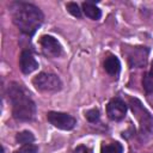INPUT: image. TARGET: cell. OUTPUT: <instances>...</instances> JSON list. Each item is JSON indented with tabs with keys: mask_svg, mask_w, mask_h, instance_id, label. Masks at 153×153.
I'll list each match as a JSON object with an SVG mask.
<instances>
[{
	"mask_svg": "<svg viewBox=\"0 0 153 153\" xmlns=\"http://www.w3.org/2000/svg\"><path fill=\"white\" fill-rule=\"evenodd\" d=\"M82 11L88 18L93 20H98L102 17V11L93 2H90V1H86L82 4Z\"/></svg>",
	"mask_w": 153,
	"mask_h": 153,
	"instance_id": "cell-11",
	"label": "cell"
},
{
	"mask_svg": "<svg viewBox=\"0 0 153 153\" xmlns=\"http://www.w3.org/2000/svg\"><path fill=\"white\" fill-rule=\"evenodd\" d=\"M13 23L25 35H33L42 25L44 16L42 11L29 2H13L10 7Z\"/></svg>",
	"mask_w": 153,
	"mask_h": 153,
	"instance_id": "cell-1",
	"label": "cell"
},
{
	"mask_svg": "<svg viewBox=\"0 0 153 153\" xmlns=\"http://www.w3.org/2000/svg\"><path fill=\"white\" fill-rule=\"evenodd\" d=\"M7 94L12 104V114L16 120L31 121L35 118L36 104L23 85L12 82L7 88Z\"/></svg>",
	"mask_w": 153,
	"mask_h": 153,
	"instance_id": "cell-2",
	"label": "cell"
},
{
	"mask_svg": "<svg viewBox=\"0 0 153 153\" xmlns=\"http://www.w3.org/2000/svg\"><path fill=\"white\" fill-rule=\"evenodd\" d=\"M69 153H92V151H91V148H88V147H86V146H78V147H75L72 152H69Z\"/></svg>",
	"mask_w": 153,
	"mask_h": 153,
	"instance_id": "cell-18",
	"label": "cell"
},
{
	"mask_svg": "<svg viewBox=\"0 0 153 153\" xmlns=\"http://www.w3.org/2000/svg\"><path fill=\"white\" fill-rule=\"evenodd\" d=\"M85 116H86L87 121H90V122H92V123H93V122H97V121L99 120V110H98V109H91V110L86 111Z\"/></svg>",
	"mask_w": 153,
	"mask_h": 153,
	"instance_id": "cell-16",
	"label": "cell"
},
{
	"mask_svg": "<svg viewBox=\"0 0 153 153\" xmlns=\"http://www.w3.org/2000/svg\"><path fill=\"white\" fill-rule=\"evenodd\" d=\"M142 85H143V88L147 93H152L153 92V80L151 79V76L147 74L143 75V79H142Z\"/></svg>",
	"mask_w": 153,
	"mask_h": 153,
	"instance_id": "cell-15",
	"label": "cell"
},
{
	"mask_svg": "<svg viewBox=\"0 0 153 153\" xmlns=\"http://www.w3.org/2000/svg\"><path fill=\"white\" fill-rule=\"evenodd\" d=\"M13 153H22V151L19 149V151H16V152H13Z\"/></svg>",
	"mask_w": 153,
	"mask_h": 153,
	"instance_id": "cell-20",
	"label": "cell"
},
{
	"mask_svg": "<svg viewBox=\"0 0 153 153\" xmlns=\"http://www.w3.org/2000/svg\"><path fill=\"white\" fill-rule=\"evenodd\" d=\"M20 151H22V153H38L37 146H35L32 143H29V145L23 146V148Z\"/></svg>",
	"mask_w": 153,
	"mask_h": 153,
	"instance_id": "cell-17",
	"label": "cell"
},
{
	"mask_svg": "<svg viewBox=\"0 0 153 153\" xmlns=\"http://www.w3.org/2000/svg\"><path fill=\"white\" fill-rule=\"evenodd\" d=\"M148 75H149V76H151V79L153 80V62H152V67H151V71H149Z\"/></svg>",
	"mask_w": 153,
	"mask_h": 153,
	"instance_id": "cell-19",
	"label": "cell"
},
{
	"mask_svg": "<svg viewBox=\"0 0 153 153\" xmlns=\"http://www.w3.org/2000/svg\"><path fill=\"white\" fill-rule=\"evenodd\" d=\"M147 55H148V49L146 48H134L131 50V53L128 55V60H129V65L131 67H142L145 66L146 61H147Z\"/></svg>",
	"mask_w": 153,
	"mask_h": 153,
	"instance_id": "cell-9",
	"label": "cell"
},
{
	"mask_svg": "<svg viewBox=\"0 0 153 153\" xmlns=\"http://www.w3.org/2000/svg\"><path fill=\"white\" fill-rule=\"evenodd\" d=\"M33 140H35V136H33V134H32L31 131H29V130L20 131V133H18V134L16 135V141H17L18 143L23 145V146L29 145V143H32Z\"/></svg>",
	"mask_w": 153,
	"mask_h": 153,
	"instance_id": "cell-12",
	"label": "cell"
},
{
	"mask_svg": "<svg viewBox=\"0 0 153 153\" xmlns=\"http://www.w3.org/2000/svg\"><path fill=\"white\" fill-rule=\"evenodd\" d=\"M47 118L54 127L62 129V130H71L76 124L75 118L68 114H65V112L50 111V112H48Z\"/></svg>",
	"mask_w": 153,
	"mask_h": 153,
	"instance_id": "cell-5",
	"label": "cell"
},
{
	"mask_svg": "<svg viewBox=\"0 0 153 153\" xmlns=\"http://www.w3.org/2000/svg\"><path fill=\"white\" fill-rule=\"evenodd\" d=\"M39 44L42 47V50H43L44 55H47L49 57H57L62 54L61 44L53 36H48V35L42 36L41 39H39Z\"/></svg>",
	"mask_w": 153,
	"mask_h": 153,
	"instance_id": "cell-6",
	"label": "cell"
},
{
	"mask_svg": "<svg viewBox=\"0 0 153 153\" xmlns=\"http://www.w3.org/2000/svg\"><path fill=\"white\" fill-rule=\"evenodd\" d=\"M19 67L24 74H30L38 68V62L29 50H24L19 57Z\"/></svg>",
	"mask_w": 153,
	"mask_h": 153,
	"instance_id": "cell-8",
	"label": "cell"
},
{
	"mask_svg": "<svg viewBox=\"0 0 153 153\" xmlns=\"http://www.w3.org/2000/svg\"><path fill=\"white\" fill-rule=\"evenodd\" d=\"M127 112V106L124 102L120 98H112L106 106V114L110 120L112 121H121L124 118Z\"/></svg>",
	"mask_w": 153,
	"mask_h": 153,
	"instance_id": "cell-7",
	"label": "cell"
},
{
	"mask_svg": "<svg viewBox=\"0 0 153 153\" xmlns=\"http://www.w3.org/2000/svg\"><path fill=\"white\" fill-rule=\"evenodd\" d=\"M66 8H67V11H68L72 16H74V17H76V18H80V17H81V10L79 8V6H78L75 2H68V4L66 5Z\"/></svg>",
	"mask_w": 153,
	"mask_h": 153,
	"instance_id": "cell-14",
	"label": "cell"
},
{
	"mask_svg": "<svg viewBox=\"0 0 153 153\" xmlns=\"http://www.w3.org/2000/svg\"><path fill=\"white\" fill-rule=\"evenodd\" d=\"M123 147L120 142H112L110 145H103L100 148V153H122Z\"/></svg>",
	"mask_w": 153,
	"mask_h": 153,
	"instance_id": "cell-13",
	"label": "cell"
},
{
	"mask_svg": "<svg viewBox=\"0 0 153 153\" xmlns=\"http://www.w3.org/2000/svg\"><path fill=\"white\" fill-rule=\"evenodd\" d=\"M33 86L43 92H56L62 87V81L56 74L42 72L32 79Z\"/></svg>",
	"mask_w": 153,
	"mask_h": 153,
	"instance_id": "cell-3",
	"label": "cell"
},
{
	"mask_svg": "<svg viewBox=\"0 0 153 153\" xmlns=\"http://www.w3.org/2000/svg\"><path fill=\"white\" fill-rule=\"evenodd\" d=\"M104 69L110 74V75H117L121 69V63L120 60L116 56H109L104 61Z\"/></svg>",
	"mask_w": 153,
	"mask_h": 153,
	"instance_id": "cell-10",
	"label": "cell"
},
{
	"mask_svg": "<svg viewBox=\"0 0 153 153\" xmlns=\"http://www.w3.org/2000/svg\"><path fill=\"white\" fill-rule=\"evenodd\" d=\"M131 110L137 116L140 123H141V131L147 134L153 130V118L152 116L147 112V110L142 106V104L137 99H131Z\"/></svg>",
	"mask_w": 153,
	"mask_h": 153,
	"instance_id": "cell-4",
	"label": "cell"
}]
</instances>
